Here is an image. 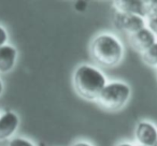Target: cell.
<instances>
[{
	"instance_id": "obj_1",
	"label": "cell",
	"mask_w": 157,
	"mask_h": 146,
	"mask_svg": "<svg viewBox=\"0 0 157 146\" xmlns=\"http://www.w3.org/2000/svg\"><path fill=\"white\" fill-rule=\"evenodd\" d=\"M73 85L78 95L87 100L98 99L107 85V79L100 70L90 65H81L73 75Z\"/></svg>"
},
{
	"instance_id": "obj_2",
	"label": "cell",
	"mask_w": 157,
	"mask_h": 146,
	"mask_svg": "<svg viewBox=\"0 0 157 146\" xmlns=\"http://www.w3.org/2000/svg\"><path fill=\"white\" fill-rule=\"evenodd\" d=\"M90 54L99 65L115 67L122 60L124 47L122 42L115 36L111 33H101L92 42Z\"/></svg>"
},
{
	"instance_id": "obj_3",
	"label": "cell",
	"mask_w": 157,
	"mask_h": 146,
	"mask_svg": "<svg viewBox=\"0 0 157 146\" xmlns=\"http://www.w3.org/2000/svg\"><path fill=\"white\" fill-rule=\"evenodd\" d=\"M131 95V89L124 82H111L108 83L101 90L98 97V102L105 109L110 111H117L122 109Z\"/></svg>"
},
{
	"instance_id": "obj_4",
	"label": "cell",
	"mask_w": 157,
	"mask_h": 146,
	"mask_svg": "<svg viewBox=\"0 0 157 146\" xmlns=\"http://www.w3.org/2000/svg\"><path fill=\"white\" fill-rule=\"evenodd\" d=\"M113 24L118 30L133 35L145 27V20L141 16L116 11L113 16Z\"/></svg>"
},
{
	"instance_id": "obj_5",
	"label": "cell",
	"mask_w": 157,
	"mask_h": 146,
	"mask_svg": "<svg viewBox=\"0 0 157 146\" xmlns=\"http://www.w3.org/2000/svg\"><path fill=\"white\" fill-rule=\"evenodd\" d=\"M114 7L123 13L147 17L150 15V1L146 0H117L114 1Z\"/></svg>"
},
{
	"instance_id": "obj_6",
	"label": "cell",
	"mask_w": 157,
	"mask_h": 146,
	"mask_svg": "<svg viewBox=\"0 0 157 146\" xmlns=\"http://www.w3.org/2000/svg\"><path fill=\"white\" fill-rule=\"evenodd\" d=\"M136 139L143 146H154L157 142V128L148 122H140L136 128Z\"/></svg>"
},
{
	"instance_id": "obj_7",
	"label": "cell",
	"mask_w": 157,
	"mask_h": 146,
	"mask_svg": "<svg viewBox=\"0 0 157 146\" xmlns=\"http://www.w3.org/2000/svg\"><path fill=\"white\" fill-rule=\"evenodd\" d=\"M155 42H156V36L147 27H144L143 29L131 35L130 37V43L132 47L142 53L150 48Z\"/></svg>"
},
{
	"instance_id": "obj_8",
	"label": "cell",
	"mask_w": 157,
	"mask_h": 146,
	"mask_svg": "<svg viewBox=\"0 0 157 146\" xmlns=\"http://www.w3.org/2000/svg\"><path fill=\"white\" fill-rule=\"evenodd\" d=\"M20 125V118L13 112H6L0 116V141L9 139Z\"/></svg>"
},
{
	"instance_id": "obj_9",
	"label": "cell",
	"mask_w": 157,
	"mask_h": 146,
	"mask_svg": "<svg viewBox=\"0 0 157 146\" xmlns=\"http://www.w3.org/2000/svg\"><path fill=\"white\" fill-rule=\"evenodd\" d=\"M17 58V51L14 46L6 44L0 47V72L7 73L14 68Z\"/></svg>"
},
{
	"instance_id": "obj_10",
	"label": "cell",
	"mask_w": 157,
	"mask_h": 146,
	"mask_svg": "<svg viewBox=\"0 0 157 146\" xmlns=\"http://www.w3.org/2000/svg\"><path fill=\"white\" fill-rule=\"evenodd\" d=\"M143 61L150 67H157V42L142 54Z\"/></svg>"
},
{
	"instance_id": "obj_11",
	"label": "cell",
	"mask_w": 157,
	"mask_h": 146,
	"mask_svg": "<svg viewBox=\"0 0 157 146\" xmlns=\"http://www.w3.org/2000/svg\"><path fill=\"white\" fill-rule=\"evenodd\" d=\"M147 28L157 37V13L150 14L147 16Z\"/></svg>"
},
{
	"instance_id": "obj_12",
	"label": "cell",
	"mask_w": 157,
	"mask_h": 146,
	"mask_svg": "<svg viewBox=\"0 0 157 146\" xmlns=\"http://www.w3.org/2000/svg\"><path fill=\"white\" fill-rule=\"evenodd\" d=\"M9 146H35L29 140L24 137H14L10 141Z\"/></svg>"
},
{
	"instance_id": "obj_13",
	"label": "cell",
	"mask_w": 157,
	"mask_h": 146,
	"mask_svg": "<svg viewBox=\"0 0 157 146\" xmlns=\"http://www.w3.org/2000/svg\"><path fill=\"white\" fill-rule=\"evenodd\" d=\"M8 41V32L2 26H0V47L6 45Z\"/></svg>"
},
{
	"instance_id": "obj_14",
	"label": "cell",
	"mask_w": 157,
	"mask_h": 146,
	"mask_svg": "<svg viewBox=\"0 0 157 146\" xmlns=\"http://www.w3.org/2000/svg\"><path fill=\"white\" fill-rule=\"evenodd\" d=\"M150 14L157 13V0H152L150 1Z\"/></svg>"
},
{
	"instance_id": "obj_15",
	"label": "cell",
	"mask_w": 157,
	"mask_h": 146,
	"mask_svg": "<svg viewBox=\"0 0 157 146\" xmlns=\"http://www.w3.org/2000/svg\"><path fill=\"white\" fill-rule=\"evenodd\" d=\"M72 146H93V145L88 143V142H76V143L73 144Z\"/></svg>"
},
{
	"instance_id": "obj_16",
	"label": "cell",
	"mask_w": 157,
	"mask_h": 146,
	"mask_svg": "<svg viewBox=\"0 0 157 146\" xmlns=\"http://www.w3.org/2000/svg\"><path fill=\"white\" fill-rule=\"evenodd\" d=\"M2 92H3V83H2V81L0 80V96H1Z\"/></svg>"
},
{
	"instance_id": "obj_17",
	"label": "cell",
	"mask_w": 157,
	"mask_h": 146,
	"mask_svg": "<svg viewBox=\"0 0 157 146\" xmlns=\"http://www.w3.org/2000/svg\"><path fill=\"white\" fill-rule=\"evenodd\" d=\"M117 146H133V145H131V144H129V143H121L120 145H117Z\"/></svg>"
},
{
	"instance_id": "obj_18",
	"label": "cell",
	"mask_w": 157,
	"mask_h": 146,
	"mask_svg": "<svg viewBox=\"0 0 157 146\" xmlns=\"http://www.w3.org/2000/svg\"><path fill=\"white\" fill-rule=\"evenodd\" d=\"M154 146H157V142H156V144H155V145Z\"/></svg>"
},
{
	"instance_id": "obj_19",
	"label": "cell",
	"mask_w": 157,
	"mask_h": 146,
	"mask_svg": "<svg viewBox=\"0 0 157 146\" xmlns=\"http://www.w3.org/2000/svg\"><path fill=\"white\" fill-rule=\"evenodd\" d=\"M139 146H143V145H139Z\"/></svg>"
}]
</instances>
